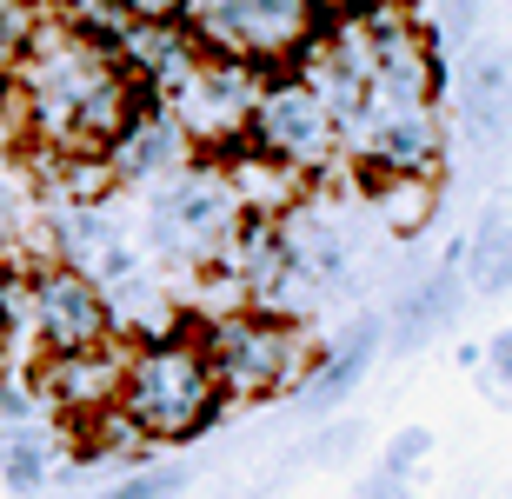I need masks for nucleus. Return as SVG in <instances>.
I'll return each mask as SVG.
<instances>
[{
  "label": "nucleus",
  "instance_id": "f257e3e1",
  "mask_svg": "<svg viewBox=\"0 0 512 499\" xmlns=\"http://www.w3.org/2000/svg\"><path fill=\"white\" fill-rule=\"evenodd\" d=\"M220 380L207 366L200 333H153L127 353L120 380V413L147 446H180L220 420Z\"/></svg>",
  "mask_w": 512,
  "mask_h": 499
},
{
  "label": "nucleus",
  "instance_id": "f03ea898",
  "mask_svg": "<svg viewBox=\"0 0 512 499\" xmlns=\"http://www.w3.org/2000/svg\"><path fill=\"white\" fill-rule=\"evenodd\" d=\"M207 366L220 380V400H273L300 393L313 373V340L300 333L293 313H260V307H227L200 327Z\"/></svg>",
  "mask_w": 512,
  "mask_h": 499
},
{
  "label": "nucleus",
  "instance_id": "7ed1b4c3",
  "mask_svg": "<svg viewBox=\"0 0 512 499\" xmlns=\"http://www.w3.org/2000/svg\"><path fill=\"white\" fill-rule=\"evenodd\" d=\"M193 40L220 60H247V67H280L320 40L326 7H300V0H207V7H187Z\"/></svg>",
  "mask_w": 512,
  "mask_h": 499
},
{
  "label": "nucleus",
  "instance_id": "20e7f679",
  "mask_svg": "<svg viewBox=\"0 0 512 499\" xmlns=\"http://www.w3.org/2000/svg\"><path fill=\"white\" fill-rule=\"evenodd\" d=\"M247 207L220 167H187L180 180L153 187L147 207V247L153 253H180V260H220L240 240Z\"/></svg>",
  "mask_w": 512,
  "mask_h": 499
},
{
  "label": "nucleus",
  "instance_id": "39448f33",
  "mask_svg": "<svg viewBox=\"0 0 512 499\" xmlns=\"http://www.w3.org/2000/svg\"><path fill=\"white\" fill-rule=\"evenodd\" d=\"M27 333L40 340V360H80V353L120 346L114 300L67 260H47L27 273Z\"/></svg>",
  "mask_w": 512,
  "mask_h": 499
},
{
  "label": "nucleus",
  "instance_id": "423d86ee",
  "mask_svg": "<svg viewBox=\"0 0 512 499\" xmlns=\"http://www.w3.org/2000/svg\"><path fill=\"white\" fill-rule=\"evenodd\" d=\"M247 154L286 167L293 180H300V173H320L326 160L340 154V127L326 114V100L313 94L293 67H286V74H266L260 107H253V120H247Z\"/></svg>",
  "mask_w": 512,
  "mask_h": 499
},
{
  "label": "nucleus",
  "instance_id": "0eeeda50",
  "mask_svg": "<svg viewBox=\"0 0 512 499\" xmlns=\"http://www.w3.org/2000/svg\"><path fill=\"white\" fill-rule=\"evenodd\" d=\"M260 87H266L260 67L207 54V60H200V67L187 74V87H180L173 100H160V107L180 120V134H187L193 147H220V140L247 134L253 107H260Z\"/></svg>",
  "mask_w": 512,
  "mask_h": 499
},
{
  "label": "nucleus",
  "instance_id": "6e6552de",
  "mask_svg": "<svg viewBox=\"0 0 512 499\" xmlns=\"http://www.w3.org/2000/svg\"><path fill=\"white\" fill-rule=\"evenodd\" d=\"M439 107H446V120L466 134V147L506 140V127H512V54L493 47V40H479L459 67H446Z\"/></svg>",
  "mask_w": 512,
  "mask_h": 499
},
{
  "label": "nucleus",
  "instance_id": "1a4fd4ad",
  "mask_svg": "<svg viewBox=\"0 0 512 499\" xmlns=\"http://www.w3.org/2000/svg\"><path fill=\"white\" fill-rule=\"evenodd\" d=\"M187 167H193V140L180 134V120H173L160 100H147V107L133 114V127L107 147L114 187H167V180H180Z\"/></svg>",
  "mask_w": 512,
  "mask_h": 499
},
{
  "label": "nucleus",
  "instance_id": "9d476101",
  "mask_svg": "<svg viewBox=\"0 0 512 499\" xmlns=\"http://www.w3.org/2000/svg\"><path fill=\"white\" fill-rule=\"evenodd\" d=\"M127 353H133V346L80 353V360H40V373H34L40 406H60L74 426L114 413V406H120V380H127Z\"/></svg>",
  "mask_w": 512,
  "mask_h": 499
},
{
  "label": "nucleus",
  "instance_id": "9b49d317",
  "mask_svg": "<svg viewBox=\"0 0 512 499\" xmlns=\"http://www.w3.org/2000/svg\"><path fill=\"white\" fill-rule=\"evenodd\" d=\"M466 247L453 253V260H439L433 273H419L413 287H399L393 293V313H386V333H393L399 353H413V346L439 340V333L453 327L459 313H466Z\"/></svg>",
  "mask_w": 512,
  "mask_h": 499
},
{
  "label": "nucleus",
  "instance_id": "f8f14e48",
  "mask_svg": "<svg viewBox=\"0 0 512 499\" xmlns=\"http://www.w3.org/2000/svg\"><path fill=\"white\" fill-rule=\"evenodd\" d=\"M380 333H386V320H373V313H366V320H353V327H346V340L333 346V353H326L313 373H306L300 413H333V406H340L346 393L360 386V373L373 366V346H380Z\"/></svg>",
  "mask_w": 512,
  "mask_h": 499
},
{
  "label": "nucleus",
  "instance_id": "ddd939ff",
  "mask_svg": "<svg viewBox=\"0 0 512 499\" xmlns=\"http://www.w3.org/2000/svg\"><path fill=\"white\" fill-rule=\"evenodd\" d=\"M439 180H426V173H386V180H373V213H380V227L393 233V240H419V233L433 227L439 213Z\"/></svg>",
  "mask_w": 512,
  "mask_h": 499
},
{
  "label": "nucleus",
  "instance_id": "4468645a",
  "mask_svg": "<svg viewBox=\"0 0 512 499\" xmlns=\"http://www.w3.org/2000/svg\"><path fill=\"white\" fill-rule=\"evenodd\" d=\"M466 293H512V207H486L466 240Z\"/></svg>",
  "mask_w": 512,
  "mask_h": 499
},
{
  "label": "nucleus",
  "instance_id": "2eb2a0df",
  "mask_svg": "<svg viewBox=\"0 0 512 499\" xmlns=\"http://www.w3.org/2000/svg\"><path fill=\"white\" fill-rule=\"evenodd\" d=\"M47 473H54V433H47V420L20 426V433H0V486L7 493H40Z\"/></svg>",
  "mask_w": 512,
  "mask_h": 499
},
{
  "label": "nucleus",
  "instance_id": "dca6fc26",
  "mask_svg": "<svg viewBox=\"0 0 512 499\" xmlns=\"http://www.w3.org/2000/svg\"><path fill=\"white\" fill-rule=\"evenodd\" d=\"M187 486V466H140V473H127V480L100 486L94 499H173Z\"/></svg>",
  "mask_w": 512,
  "mask_h": 499
},
{
  "label": "nucleus",
  "instance_id": "f3484780",
  "mask_svg": "<svg viewBox=\"0 0 512 499\" xmlns=\"http://www.w3.org/2000/svg\"><path fill=\"white\" fill-rule=\"evenodd\" d=\"M426 453H433V433H426V426H399L393 440H386V453H380V473L406 486L419 466H426Z\"/></svg>",
  "mask_w": 512,
  "mask_h": 499
},
{
  "label": "nucleus",
  "instance_id": "a211bd4d",
  "mask_svg": "<svg viewBox=\"0 0 512 499\" xmlns=\"http://www.w3.org/2000/svg\"><path fill=\"white\" fill-rule=\"evenodd\" d=\"M366 440V426L360 420H340V426H326L320 440H313V466H333V460H353V446Z\"/></svg>",
  "mask_w": 512,
  "mask_h": 499
},
{
  "label": "nucleus",
  "instance_id": "6ab92c4d",
  "mask_svg": "<svg viewBox=\"0 0 512 499\" xmlns=\"http://www.w3.org/2000/svg\"><path fill=\"white\" fill-rule=\"evenodd\" d=\"M486 373H493L499 386H512V327L486 340Z\"/></svg>",
  "mask_w": 512,
  "mask_h": 499
},
{
  "label": "nucleus",
  "instance_id": "aec40b11",
  "mask_svg": "<svg viewBox=\"0 0 512 499\" xmlns=\"http://www.w3.org/2000/svg\"><path fill=\"white\" fill-rule=\"evenodd\" d=\"M353 499H419V493H413V486H399V480H386V473H373V480H360Z\"/></svg>",
  "mask_w": 512,
  "mask_h": 499
}]
</instances>
